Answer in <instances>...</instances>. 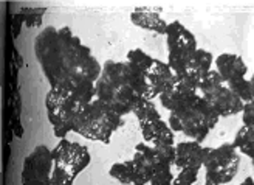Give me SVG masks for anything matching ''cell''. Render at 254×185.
I'll return each mask as SVG.
<instances>
[{
    "label": "cell",
    "instance_id": "cell-25",
    "mask_svg": "<svg viewBox=\"0 0 254 185\" xmlns=\"http://www.w3.org/2000/svg\"><path fill=\"white\" fill-rule=\"evenodd\" d=\"M228 84H230V88L233 89V92L244 103H250L251 101V84H250V80L242 78V80H237V81L228 83Z\"/></svg>",
    "mask_w": 254,
    "mask_h": 185
},
{
    "label": "cell",
    "instance_id": "cell-6",
    "mask_svg": "<svg viewBox=\"0 0 254 185\" xmlns=\"http://www.w3.org/2000/svg\"><path fill=\"white\" fill-rule=\"evenodd\" d=\"M166 47H168V66L175 75H180L186 70V66L197 52V39L192 31H189L183 23L174 20L166 30Z\"/></svg>",
    "mask_w": 254,
    "mask_h": 185
},
{
    "label": "cell",
    "instance_id": "cell-19",
    "mask_svg": "<svg viewBox=\"0 0 254 185\" xmlns=\"http://www.w3.org/2000/svg\"><path fill=\"white\" fill-rule=\"evenodd\" d=\"M155 58L149 56L146 52H143L141 48H132V50H129V53H127V66H129V69L136 73V75H141L144 77V73L147 72V69L150 67V64L154 63Z\"/></svg>",
    "mask_w": 254,
    "mask_h": 185
},
{
    "label": "cell",
    "instance_id": "cell-13",
    "mask_svg": "<svg viewBox=\"0 0 254 185\" xmlns=\"http://www.w3.org/2000/svg\"><path fill=\"white\" fill-rule=\"evenodd\" d=\"M197 86L186 80L183 75H175L168 88L158 96V100L164 109L172 112L174 109H177L182 103L189 100L190 96L197 95Z\"/></svg>",
    "mask_w": 254,
    "mask_h": 185
},
{
    "label": "cell",
    "instance_id": "cell-28",
    "mask_svg": "<svg viewBox=\"0 0 254 185\" xmlns=\"http://www.w3.org/2000/svg\"><path fill=\"white\" fill-rule=\"evenodd\" d=\"M23 22H27L28 27H39L41 22H42V16H44V9H39L37 13H34V11H31V14L27 13V11H23V13H20Z\"/></svg>",
    "mask_w": 254,
    "mask_h": 185
},
{
    "label": "cell",
    "instance_id": "cell-24",
    "mask_svg": "<svg viewBox=\"0 0 254 185\" xmlns=\"http://www.w3.org/2000/svg\"><path fill=\"white\" fill-rule=\"evenodd\" d=\"M157 153L158 164H168L174 165L175 162V145H166V143H155L152 145Z\"/></svg>",
    "mask_w": 254,
    "mask_h": 185
},
{
    "label": "cell",
    "instance_id": "cell-23",
    "mask_svg": "<svg viewBox=\"0 0 254 185\" xmlns=\"http://www.w3.org/2000/svg\"><path fill=\"white\" fill-rule=\"evenodd\" d=\"M171 167L172 165H168V164H157L149 185H174L175 176L172 175Z\"/></svg>",
    "mask_w": 254,
    "mask_h": 185
},
{
    "label": "cell",
    "instance_id": "cell-15",
    "mask_svg": "<svg viewBox=\"0 0 254 185\" xmlns=\"http://www.w3.org/2000/svg\"><path fill=\"white\" fill-rule=\"evenodd\" d=\"M215 70L226 83H233L247 77L248 66L242 56L234 53H222L215 59Z\"/></svg>",
    "mask_w": 254,
    "mask_h": 185
},
{
    "label": "cell",
    "instance_id": "cell-7",
    "mask_svg": "<svg viewBox=\"0 0 254 185\" xmlns=\"http://www.w3.org/2000/svg\"><path fill=\"white\" fill-rule=\"evenodd\" d=\"M87 106V103L76 93L52 88L45 96V110L47 118L52 123V126H70L73 129L74 118Z\"/></svg>",
    "mask_w": 254,
    "mask_h": 185
},
{
    "label": "cell",
    "instance_id": "cell-11",
    "mask_svg": "<svg viewBox=\"0 0 254 185\" xmlns=\"http://www.w3.org/2000/svg\"><path fill=\"white\" fill-rule=\"evenodd\" d=\"M175 73L171 70L168 63H163L160 59H154L147 72L144 73V95L143 98L154 101L158 98L163 91L168 88L169 83L174 80Z\"/></svg>",
    "mask_w": 254,
    "mask_h": 185
},
{
    "label": "cell",
    "instance_id": "cell-27",
    "mask_svg": "<svg viewBox=\"0 0 254 185\" xmlns=\"http://www.w3.org/2000/svg\"><path fill=\"white\" fill-rule=\"evenodd\" d=\"M242 126L254 129V103H245L242 109Z\"/></svg>",
    "mask_w": 254,
    "mask_h": 185
},
{
    "label": "cell",
    "instance_id": "cell-32",
    "mask_svg": "<svg viewBox=\"0 0 254 185\" xmlns=\"http://www.w3.org/2000/svg\"><path fill=\"white\" fill-rule=\"evenodd\" d=\"M251 162H253V170H254V160H251Z\"/></svg>",
    "mask_w": 254,
    "mask_h": 185
},
{
    "label": "cell",
    "instance_id": "cell-18",
    "mask_svg": "<svg viewBox=\"0 0 254 185\" xmlns=\"http://www.w3.org/2000/svg\"><path fill=\"white\" fill-rule=\"evenodd\" d=\"M130 20L138 28L149 30V31H154V33L163 34V36L166 34L168 25H169V23L158 13H155V11H149V9H143V8L133 9L130 14Z\"/></svg>",
    "mask_w": 254,
    "mask_h": 185
},
{
    "label": "cell",
    "instance_id": "cell-14",
    "mask_svg": "<svg viewBox=\"0 0 254 185\" xmlns=\"http://www.w3.org/2000/svg\"><path fill=\"white\" fill-rule=\"evenodd\" d=\"M209 146H201L194 140L180 142L175 145V162L179 170H201Z\"/></svg>",
    "mask_w": 254,
    "mask_h": 185
},
{
    "label": "cell",
    "instance_id": "cell-31",
    "mask_svg": "<svg viewBox=\"0 0 254 185\" xmlns=\"http://www.w3.org/2000/svg\"><path fill=\"white\" fill-rule=\"evenodd\" d=\"M205 185H219V184H215V182L211 181V179H205Z\"/></svg>",
    "mask_w": 254,
    "mask_h": 185
},
{
    "label": "cell",
    "instance_id": "cell-21",
    "mask_svg": "<svg viewBox=\"0 0 254 185\" xmlns=\"http://www.w3.org/2000/svg\"><path fill=\"white\" fill-rule=\"evenodd\" d=\"M132 114L136 117V120L139 123H149V121L161 118V115L158 112L157 106L154 104V101L146 100V98H141V100L136 103Z\"/></svg>",
    "mask_w": 254,
    "mask_h": 185
},
{
    "label": "cell",
    "instance_id": "cell-1",
    "mask_svg": "<svg viewBox=\"0 0 254 185\" xmlns=\"http://www.w3.org/2000/svg\"><path fill=\"white\" fill-rule=\"evenodd\" d=\"M34 55L52 88L70 91L87 104L96 98L103 66L68 27L44 28L36 36Z\"/></svg>",
    "mask_w": 254,
    "mask_h": 185
},
{
    "label": "cell",
    "instance_id": "cell-8",
    "mask_svg": "<svg viewBox=\"0 0 254 185\" xmlns=\"http://www.w3.org/2000/svg\"><path fill=\"white\" fill-rule=\"evenodd\" d=\"M240 167V157L233 143H222L217 148H208V153L203 162L206 179L215 184H230Z\"/></svg>",
    "mask_w": 254,
    "mask_h": 185
},
{
    "label": "cell",
    "instance_id": "cell-10",
    "mask_svg": "<svg viewBox=\"0 0 254 185\" xmlns=\"http://www.w3.org/2000/svg\"><path fill=\"white\" fill-rule=\"evenodd\" d=\"M55 168L52 150L41 145L25 157L20 185H50Z\"/></svg>",
    "mask_w": 254,
    "mask_h": 185
},
{
    "label": "cell",
    "instance_id": "cell-30",
    "mask_svg": "<svg viewBox=\"0 0 254 185\" xmlns=\"http://www.w3.org/2000/svg\"><path fill=\"white\" fill-rule=\"evenodd\" d=\"M239 185H254V179L253 178H247L242 184H239Z\"/></svg>",
    "mask_w": 254,
    "mask_h": 185
},
{
    "label": "cell",
    "instance_id": "cell-4",
    "mask_svg": "<svg viewBox=\"0 0 254 185\" xmlns=\"http://www.w3.org/2000/svg\"><path fill=\"white\" fill-rule=\"evenodd\" d=\"M123 125V117L113 112L106 103L95 98L74 118L73 132L92 142L110 143L113 132L118 131Z\"/></svg>",
    "mask_w": 254,
    "mask_h": 185
},
{
    "label": "cell",
    "instance_id": "cell-9",
    "mask_svg": "<svg viewBox=\"0 0 254 185\" xmlns=\"http://www.w3.org/2000/svg\"><path fill=\"white\" fill-rule=\"evenodd\" d=\"M55 167L61 168L70 175L73 179L78 178L81 173L90 165V151L87 150V146L71 142L68 139H62L59 143L52 150Z\"/></svg>",
    "mask_w": 254,
    "mask_h": 185
},
{
    "label": "cell",
    "instance_id": "cell-20",
    "mask_svg": "<svg viewBox=\"0 0 254 185\" xmlns=\"http://www.w3.org/2000/svg\"><path fill=\"white\" fill-rule=\"evenodd\" d=\"M233 145L237 151H240L242 154L248 156L251 160H254V129L253 128H247V126L240 128L236 134Z\"/></svg>",
    "mask_w": 254,
    "mask_h": 185
},
{
    "label": "cell",
    "instance_id": "cell-22",
    "mask_svg": "<svg viewBox=\"0 0 254 185\" xmlns=\"http://www.w3.org/2000/svg\"><path fill=\"white\" fill-rule=\"evenodd\" d=\"M109 175L123 185H132L133 184V162L132 160H124V162L113 164L109 170Z\"/></svg>",
    "mask_w": 254,
    "mask_h": 185
},
{
    "label": "cell",
    "instance_id": "cell-17",
    "mask_svg": "<svg viewBox=\"0 0 254 185\" xmlns=\"http://www.w3.org/2000/svg\"><path fill=\"white\" fill-rule=\"evenodd\" d=\"M139 131L146 143L155 145V143H166L174 145V131L168 125V121L163 118L149 121V123H139Z\"/></svg>",
    "mask_w": 254,
    "mask_h": 185
},
{
    "label": "cell",
    "instance_id": "cell-2",
    "mask_svg": "<svg viewBox=\"0 0 254 185\" xmlns=\"http://www.w3.org/2000/svg\"><path fill=\"white\" fill-rule=\"evenodd\" d=\"M96 98L106 103L120 117L133 112L141 100L126 61H106L101 77L96 81Z\"/></svg>",
    "mask_w": 254,
    "mask_h": 185
},
{
    "label": "cell",
    "instance_id": "cell-29",
    "mask_svg": "<svg viewBox=\"0 0 254 185\" xmlns=\"http://www.w3.org/2000/svg\"><path fill=\"white\" fill-rule=\"evenodd\" d=\"M250 84H251V103H254V73L250 78Z\"/></svg>",
    "mask_w": 254,
    "mask_h": 185
},
{
    "label": "cell",
    "instance_id": "cell-3",
    "mask_svg": "<svg viewBox=\"0 0 254 185\" xmlns=\"http://www.w3.org/2000/svg\"><path fill=\"white\" fill-rule=\"evenodd\" d=\"M219 120V114L197 93L169 112L168 125L174 132H182L190 140L203 143Z\"/></svg>",
    "mask_w": 254,
    "mask_h": 185
},
{
    "label": "cell",
    "instance_id": "cell-26",
    "mask_svg": "<svg viewBox=\"0 0 254 185\" xmlns=\"http://www.w3.org/2000/svg\"><path fill=\"white\" fill-rule=\"evenodd\" d=\"M198 179V170H180L174 178V185H194Z\"/></svg>",
    "mask_w": 254,
    "mask_h": 185
},
{
    "label": "cell",
    "instance_id": "cell-16",
    "mask_svg": "<svg viewBox=\"0 0 254 185\" xmlns=\"http://www.w3.org/2000/svg\"><path fill=\"white\" fill-rule=\"evenodd\" d=\"M212 63H214V56L211 52L205 50V48H197V52L192 55V58H190V61L186 66V70L180 73V75H183L186 80H189L198 88L203 78L212 70L211 69Z\"/></svg>",
    "mask_w": 254,
    "mask_h": 185
},
{
    "label": "cell",
    "instance_id": "cell-12",
    "mask_svg": "<svg viewBox=\"0 0 254 185\" xmlns=\"http://www.w3.org/2000/svg\"><path fill=\"white\" fill-rule=\"evenodd\" d=\"M133 162V184L132 185H147L154 175V168L158 164V157L154 146L141 142L135 146Z\"/></svg>",
    "mask_w": 254,
    "mask_h": 185
},
{
    "label": "cell",
    "instance_id": "cell-5",
    "mask_svg": "<svg viewBox=\"0 0 254 185\" xmlns=\"http://www.w3.org/2000/svg\"><path fill=\"white\" fill-rule=\"evenodd\" d=\"M197 93L201 100H205L219 117H233L242 114L244 101L233 92V89L220 75L219 72L212 69L208 75L200 83Z\"/></svg>",
    "mask_w": 254,
    "mask_h": 185
}]
</instances>
